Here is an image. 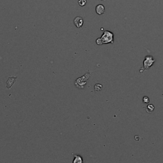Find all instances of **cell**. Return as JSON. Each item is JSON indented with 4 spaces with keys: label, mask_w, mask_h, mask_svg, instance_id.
<instances>
[{
    "label": "cell",
    "mask_w": 163,
    "mask_h": 163,
    "mask_svg": "<svg viewBox=\"0 0 163 163\" xmlns=\"http://www.w3.org/2000/svg\"><path fill=\"white\" fill-rule=\"evenodd\" d=\"M135 139L136 140L139 141V140H140V136H135Z\"/></svg>",
    "instance_id": "cell-12"
},
{
    "label": "cell",
    "mask_w": 163,
    "mask_h": 163,
    "mask_svg": "<svg viewBox=\"0 0 163 163\" xmlns=\"http://www.w3.org/2000/svg\"><path fill=\"white\" fill-rule=\"evenodd\" d=\"M102 88H103V85L101 84H97L94 85V90L97 92L101 91L102 89Z\"/></svg>",
    "instance_id": "cell-9"
},
{
    "label": "cell",
    "mask_w": 163,
    "mask_h": 163,
    "mask_svg": "<svg viewBox=\"0 0 163 163\" xmlns=\"http://www.w3.org/2000/svg\"><path fill=\"white\" fill-rule=\"evenodd\" d=\"M105 8L103 5H98L96 7V12L98 15H101L105 13Z\"/></svg>",
    "instance_id": "cell-6"
},
{
    "label": "cell",
    "mask_w": 163,
    "mask_h": 163,
    "mask_svg": "<svg viewBox=\"0 0 163 163\" xmlns=\"http://www.w3.org/2000/svg\"><path fill=\"white\" fill-rule=\"evenodd\" d=\"M73 163H82L83 159L80 156L78 155H74V160L73 161Z\"/></svg>",
    "instance_id": "cell-7"
},
{
    "label": "cell",
    "mask_w": 163,
    "mask_h": 163,
    "mask_svg": "<svg viewBox=\"0 0 163 163\" xmlns=\"http://www.w3.org/2000/svg\"><path fill=\"white\" fill-rule=\"evenodd\" d=\"M90 76H91V73L89 72V71H88L87 73L84 76L77 79L75 82V85L76 87L78 89H84L87 84V82L89 79Z\"/></svg>",
    "instance_id": "cell-2"
},
{
    "label": "cell",
    "mask_w": 163,
    "mask_h": 163,
    "mask_svg": "<svg viewBox=\"0 0 163 163\" xmlns=\"http://www.w3.org/2000/svg\"><path fill=\"white\" fill-rule=\"evenodd\" d=\"M74 24H75V25L77 28H80L84 24V20H83V19L81 17H77L74 19Z\"/></svg>",
    "instance_id": "cell-4"
},
{
    "label": "cell",
    "mask_w": 163,
    "mask_h": 163,
    "mask_svg": "<svg viewBox=\"0 0 163 163\" xmlns=\"http://www.w3.org/2000/svg\"><path fill=\"white\" fill-rule=\"evenodd\" d=\"M142 101L144 103H149L150 102V99H149V97L147 96H144L142 99Z\"/></svg>",
    "instance_id": "cell-11"
},
{
    "label": "cell",
    "mask_w": 163,
    "mask_h": 163,
    "mask_svg": "<svg viewBox=\"0 0 163 163\" xmlns=\"http://www.w3.org/2000/svg\"><path fill=\"white\" fill-rule=\"evenodd\" d=\"M114 40V35L112 32L109 31H105L101 38H99L96 40V43L98 45L103 44L113 43Z\"/></svg>",
    "instance_id": "cell-1"
},
{
    "label": "cell",
    "mask_w": 163,
    "mask_h": 163,
    "mask_svg": "<svg viewBox=\"0 0 163 163\" xmlns=\"http://www.w3.org/2000/svg\"><path fill=\"white\" fill-rule=\"evenodd\" d=\"M154 109H155L154 105L150 104V105H149L147 106V108H146V110H147V112L148 113H152L153 111L154 110Z\"/></svg>",
    "instance_id": "cell-8"
},
{
    "label": "cell",
    "mask_w": 163,
    "mask_h": 163,
    "mask_svg": "<svg viewBox=\"0 0 163 163\" xmlns=\"http://www.w3.org/2000/svg\"><path fill=\"white\" fill-rule=\"evenodd\" d=\"M155 61H156V60L153 58L152 56H146L143 61L144 69L145 70H149L152 66L153 64L154 63Z\"/></svg>",
    "instance_id": "cell-3"
},
{
    "label": "cell",
    "mask_w": 163,
    "mask_h": 163,
    "mask_svg": "<svg viewBox=\"0 0 163 163\" xmlns=\"http://www.w3.org/2000/svg\"><path fill=\"white\" fill-rule=\"evenodd\" d=\"M17 77H10L8 78L7 81V89H10V88L12 87V86L13 85V84L15 82L16 80H17Z\"/></svg>",
    "instance_id": "cell-5"
},
{
    "label": "cell",
    "mask_w": 163,
    "mask_h": 163,
    "mask_svg": "<svg viewBox=\"0 0 163 163\" xmlns=\"http://www.w3.org/2000/svg\"><path fill=\"white\" fill-rule=\"evenodd\" d=\"M78 4L81 7H84L87 4V1L86 0H79Z\"/></svg>",
    "instance_id": "cell-10"
}]
</instances>
